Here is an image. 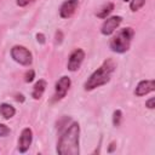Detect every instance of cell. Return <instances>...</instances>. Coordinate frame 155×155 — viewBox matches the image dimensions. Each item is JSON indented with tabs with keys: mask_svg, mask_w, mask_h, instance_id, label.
Instances as JSON below:
<instances>
[{
	"mask_svg": "<svg viewBox=\"0 0 155 155\" xmlns=\"http://www.w3.org/2000/svg\"><path fill=\"white\" fill-rule=\"evenodd\" d=\"M134 36V30L131 27H126L120 29L110 40V48L116 53H125L130 50L132 39Z\"/></svg>",
	"mask_w": 155,
	"mask_h": 155,
	"instance_id": "3",
	"label": "cell"
},
{
	"mask_svg": "<svg viewBox=\"0 0 155 155\" xmlns=\"http://www.w3.org/2000/svg\"><path fill=\"white\" fill-rule=\"evenodd\" d=\"M11 57L15 62H17L18 64L24 65V67H29L33 63L31 52L22 45H15L11 48Z\"/></svg>",
	"mask_w": 155,
	"mask_h": 155,
	"instance_id": "4",
	"label": "cell"
},
{
	"mask_svg": "<svg viewBox=\"0 0 155 155\" xmlns=\"http://www.w3.org/2000/svg\"><path fill=\"white\" fill-rule=\"evenodd\" d=\"M10 132H11V130L7 125L0 124V137H6V136L10 134Z\"/></svg>",
	"mask_w": 155,
	"mask_h": 155,
	"instance_id": "16",
	"label": "cell"
},
{
	"mask_svg": "<svg viewBox=\"0 0 155 155\" xmlns=\"http://www.w3.org/2000/svg\"><path fill=\"white\" fill-rule=\"evenodd\" d=\"M122 22V17L121 16H111V17H107L105 21L103 22L102 27H101V33L105 36L111 35L121 24Z\"/></svg>",
	"mask_w": 155,
	"mask_h": 155,
	"instance_id": "6",
	"label": "cell"
},
{
	"mask_svg": "<svg viewBox=\"0 0 155 155\" xmlns=\"http://www.w3.org/2000/svg\"><path fill=\"white\" fill-rule=\"evenodd\" d=\"M121 121H122V111L117 109L113 113V125L115 127H117V126H120Z\"/></svg>",
	"mask_w": 155,
	"mask_h": 155,
	"instance_id": "15",
	"label": "cell"
},
{
	"mask_svg": "<svg viewBox=\"0 0 155 155\" xmlns=\"http://www.w3.org/2000/svg\"><path fill=\"white\" fill-rule=\"evenodd\" d=\"M31 142H33V131H31V128H29V127L23 128L22 132H21V136L18 138V147H17L18 151L22 153V154L27 153Z\"/></svg>",
	"mask_w": 155,
	"mask_h": 155,
	"instance_id": "8",
	"label": "cell"
},
{
	"mask_svg": "<svg viewBox=\"0 0 155 155\" xmlns=\"http://www.w3.org/2000/svg\"><path fill=\"white\" fill-rule=\"evenodd\" d=\"M18 102H23L24 101V97H23V94H17V98H16Z\"/></svg>",
	"mask_w": 155,
	"mask_h": 155,
	"instance_id": "21",
	"label": "cell"
},
{
	"mask_svg": "<svg viewBox=\"0 0 155 155\" xmlns=\"http://www.w3.org/2000/svg\"><path fill=\"white\" fill-rule=\"evenodd\" d=\"M145 5V0H130V10L132 12L138 11Z\"/></svg>",
	"mask_w": 155,
	"mask_h": 155,
	"instance_id": "14",
	"label": "cell"
},
{
	"mask_svg": "<svg viewBox=\"0 0 155 155\" xmlns=\"http://www.w3.org/2000/svg\"><path fill=\"white\" fill-rule=\"evenodd\" d=\"M70 85H71V80H70L69 76L59 78L58 81L56 82V86H54V94H53L52 101L53 102L62 101L67 96V93H68V91L70 88Z\"/></svg>",
	"mask_w": 155,
	"mask_h": 155,
	"instance_id": "5",
	"label": "cell"
},
{
	"mask_svg": "<svg viewBox=\"0 0 155 155\" xmlns=\"http://www.w3.org/2000/svg\"><path fill=\"white\" fill-rule=\"evenodd\" d=\"M79 6V0H67L59 7V16L61 18H70Z\"/></svg>",
	"mask_w": 155,
	"mask_h": 155,
	"instance_id": "9",
	"label": "cell"
},
{
	"mask_svg": "<svg viewBox=\"0 0 155 155\" xmlns=\"http://www.w3.org/2000/svg\"><path fill=\"white\" fill-rule=\"evenodd\" d=\"M79 138H80V125L79 122H71L64 132L61 134L57 143V154L59 155H79Z\"/></svg>",
	"mask_w": 155,
	"mask_h": 155,
	"instance_id": "1",
	"label": "cell"
},
{
	"mask_svg": "<svg viewBox=\"0 0 155 155\" xmlns=\"http://www.w3.org/2000/svg\"><path fill=\"white\" fill-rule=\"evenodd\" d=\"M155 90V82L154 80H142L138 82L134 90V94L137 97H143Z\"/></svg>",
	"mask_w": 155,
	"mask_h": 155,
	"instance_id": "10",
	"label": "cell"
},
{
	"mask_svg": "<svg viewBox=\"0 0 155 155\" xmlns=\"http://www.w3.org/2000/svg\"><path fill=\"white\" fill-rule=\"evenodd\" d=\"M34 78H35V71L33 70V69H29L27 73H25V75H24V81L25 82H31L33 80H34Z\"/></svg>",
	"mask_w": 155,
	"mask_h": 155,
	"instance_id": "17",
	"label": "cell"
},
{
	"mask_svg": "<svg viewBox=\"0 0 155 155\" xmlns=\"http://www.w3.org/2000/svg\"><path fill=\"white\" fill-rule=\"evenodd\" d=\"M145 107H147L148 109H154V108H155V98H154V97L149 98V99L145 102Z\"/></svg>",
	"mask_w": 155,
	"mask_h": 155,
	"instance_id": "19",
	"label": "cell"
},
{
	"mask_svg": "<svg viewBox=\"0 0 155 155\" xmlns=\"http://www.w3.org/2000/svg\"><path fill=\"white\" fill-rule=\"evenodd\" d=\"M113 10H114V4H113V2H107V4H104L99 10H97L96 16H97L98 18L105 19V18L113 12Z\"/></svg>",
	"mask_w": 155,
	"mask_h": 155,
	"instance_id": "13",
	"label": "cell"
},
{
	"mask_svg": "<svg viewBox=\"0 0 155 155\" xmlns=\"http://www.w3.org/2000/svg\"><path fill=\"white\" fill-rule=\"evenodd\" d=\"M35 0H17L16 2H17V5L19 6V7H25V6H28L29 4H31V2H34Z\"/></svg>",
	"mask_w": 155,
	"mask_h": 155,
	"instance_id": "18",
	"label": "cell"
},
{
	"mask_svg": "<svg viewBox=\"0 0 155 155\" xmlns=\"http://www.w3.org/2000/svg\"><path fill=\"white\" fill-rule=\"evenodd\" d=\"M124 1H125V2H126V1H130V0H124Z\"/></svg>",
	"mask_w": 155,
	"mask_h": 155,
	"instance_id": "22",
	"label": "cell"
},
{
	"mask_svg": "<svg viewBox=\"0 0 155 155\" xmlns=\"http://www.w3.org/2000/svg\"><path fill=\"white\" fill-rule=\"evenodd\" d=\"M46 87H47V82H46V80L40 79L39 81H36V82H35V85H34V87H33L31 97H33L34 99H36V101H38V99H40V98L42 97V94H44V92H45Z\"/></svg>",
	"mask_w": 155,
	"mask_h": 155,
	"instance_id": "11",
	"label": "cell"
},
{
	"mask_svg": "<svg viewBox=\"0 0 155 155\" xmlns=\"http://www.w3.org/2000/svg\"><path fill=\"white\" fill-rule=\"evenodd\" d=\"M0 114H1V116H2L4 119L10 120L11 117L15 116L16 109H15V107H12V105L8 104V103H1V104H0Z\"/></svg>",
	"mask_w": 155,
	"mask_h": 155,
	"instance_id": "12",
	"label": "cell"
},
{
	"mask_svg": "<svg viewBox=\"0 0 155 155\" xmlns=\"http://www.w3.org/2000/svg\"><path fill=\"white\" fill-rule=\"evenodd\" d=\"M36 40H38V42L39 44H45V35L42 34V33H39V34H36Z\"/></svg>",
	"mask_w": 155,
	"mask_h": 155,
	"instance_id": "20",
	"label": "cell"
},
{
	"mask_svg": "<svg viewBox=\"0 0 155 155\" xmlns=\"http://www.w3.org/2000/svg\"><path fill=\"white\" fill-rule=\"evenodd\" d=\"M115 68H116V63L114 62V59H111V58L105 59L102 63V65L98 69H96L90 75V78L85 81L84 90L85 91H92L97 87H101V86L108 84L110 81L113 73L115 71Z\"/></svg>",
	"mask_w": 155,
	"mask_h": 155,
	"instance_id": "2",
	"label": "cell"
},
{
	"mask_svg": "<svg viewBox=\"0 0 155 155\" xmlns=\"http://www.w3.org/2000/svg\"><path fill=\"white\" fill-rule=\"evenodd\" d=\"M85 59V51L82 48H75L70 56H69V59H68V64H67V68L69 71H76L80 69L82 62Z\"/></svg>",
	"mask_w": 155,
	"mask_h": 155,
	"instance_id": "7",
	"label": "cell"
}]
</instances>
